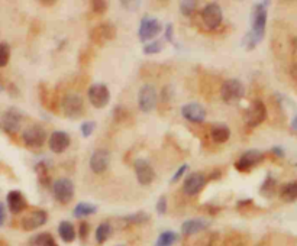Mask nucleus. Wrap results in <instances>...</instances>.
Here are the masks:
<instances>
[{"label":"nucleus","instance_id":"b1692460","mask_svg":"<svg viewBox=\"0 0 297 246\" xmlns=\"http://www.w3.org/2000/svg\"><path fill=\"white\" fill-rule=\"evenodd\" d=\"M280 197L286 203H293L297 200V181L287 183L280 190Z\"/></svg>","mask_w":297,"mask_h":246},{"label":"nucleus","instance_id":"2eb2a0df","mask_svg":"<svg viewBox=\"0 0 297 246\" xmlns=\"http://www.w3.org/2000/svg\"><path fill=\"white\" fill-rule=\"evenodd\" d=\"M47 220H48V215H47L45 210H41V209L39 210H33L29 215H26L22 219V229L28 230V232L29 230H35V229L45 225Z\"/></svg>","mask_w":297,"mask_h":246},{"label":"nucleus","instance_id":"a18cd8bd","mask_svg":"<svg viewBox=\"0 0 297 246\" xmlns=\"http://www.w3.org/2000/svg\"><path fill=\"white\" fill-rule=\"evenodd\" d=\"M219 177H221V173H219V170H216L207 180H216V178H219Z\"/></svg>","mask_w":297,"mask_h":246},{"label":"nucleus","instance_id":"9b49d317","mask_svg":"<svg viewBox=\"0 0 297 246\" xmlns=\"http://www.w3.org/2000/svg\"><path fill=\"white\" fill-rule=\"evenodd\" d=\"M23 142L26 146H31V148H39L45 144V139H47V132L44 129L43 126L39 125H33V126H29L23 135Z\"/></svg>","mask_w":297,"mask_h":246},{"label":"nucleus","instance_id":"7c9ffc66","mask_svg":"<svg viewBox=\"0 0 297 246\" xmlns=\"http://www.w3.org/2000/svg\"><path fill=\"white\" fill-rule=\"evenodd\" d=\"M123 220L131 223V225H142V223H147L149 220V215L145 212H138V213H134V215L125 216Z\"/></svg>","mask_w":297,"mask_h":246},{"label":"nucleus","instance_id":"de8ad7c7","mask_svg":"<svg viewBox=\"0 0 297 246\" xmlns=\"http://www.w3.org/2000/svg\"><path fill=\"white\" fill-rule=\"evenodd\" d=\"M3 92V86H2V84H0V93Z\"/></svg>","mask_w":297,"mask_h":246},{"label":"nucleus","instance_id":"20e7f679","mask_svg":"<svg viewBox=\"0 0 297 246\" xmlns=\"http://www.w3.org/2000/svg\"><path fill=\"white\" fill-rule=\"evenodd\" d=\"M54 197L58 203L67 204L74 197V184L70 178H60L54 183Z\"/></svg>","mask_w":297,"mask_h":246},{"label":"nucleus","instance_id":"2f4dec72","mask_svg":"<svg viewBox=\"0 0 297 246\" xmlns=\"http://www.w3.org/2000/svg\"><path fill=\"white\" fill-rule=\"evenodd\" d=\"M11 58V47L6 42H0V67L8 65Z\"/></svg>","mask_w":297,"mask_h":246},{"label":"nucleus","instance_id":"c9c22d12","mask_svg":"<svg viewBox=\"0 0 297 246\" xmlns=\"http://www.w3.org/2000/svg\"><path fill=\"white\" fill-rule=\"evenodd\" d=\"M128 109H125L123 106H117L115 107V110H113V119L119 123H123L125 122V119L128 117Z\"/></svg>","mask_w":297,"mask_h":246},{"label":"nucleus","instance_id":"6e6552de","mask_svg":"<svg viewBox=\"0 0 297 246\" xmlns=\"http://www.w3.org/2000/svg\"><path fill=\"white\" fill-rule=\"evenodd\" d=\"M138 104L139 109L145 113L151 112L157 106V90L154 86H151V84L142 86L138 94Z\"/></svg>","mask_w":297,"mask_h":246},{"label":"nucleus","instance_id":"9d476101","mask_svg":"<svg viewBox=\"0 0 297 246\" xmlns=\"http://www.w3.org/2000/svg\"><path fill=\"white\" fill-rule=\"evenodd\" d=\"M202 18L204 25L209 28V29H216L223 19L222 8L218 5V3H209L206 5V8L202 12Z\"/></svg>","mask_w":297,"mask_h":246},{"label":"nucleus","instance_id":"49530a36","mask_svg":"<svg viewBox=\"0 0 297 246\" xmlns=\"http://www.w3.org/2000/svg\"><path fill=\"white\" fill-rule=\"evenodd\" d=\"M291 128H293L294 131H297V114L293 117V120H291Z\"/></svg>","mask_w":297,"mask_h":246},{"label":"nucleus","instance_id":"4c0bfd02","mask_svg":"<svg viewBox=\"0 0 297 246\" xmlns=\"http://www.w3.org/2000/svg\"><path fill=\"white\" fill-rule=\"evenodd\" d=\"M157 213L158 215H165L167 213V197L161 195L157 201Z\"/></svg>","mask_w":297,"mask_h":246},{"label":"nucleus","instance_id":"6ab92c4d","mask_svg":"<svg viewBox=\"0 0 297 246\" xmlns=\"http://www.w3.org/2000/svg\"><path fill=\"white\" fill-rule=\"evenodd\" d=\"M50 148L55 154H63L64 151L68 149V146L71 144V139L67 132L63 131H55L51 136H50Z\"/></svg>","mask_w":297,"mask_h":246},{"label":"nucleus","instance_id":"ddd939ff","mask_svg":"<svg viewBox=\"0 0 297 246\" xmlns=\"http://www.w3.org/2000/svg\"><path fill=\"white\" fill-rule=\"evenodd\" d=\"M206 183H207L206 175L202 174V173H193V174H190L184 180L183 191L187 195H196L197 193L202 191Z\"/></svg>","mask_w":297,"mask_h":246},{"label":"nucleus","instance_id":"c03bdc74","mask_svg":"<svg viewBox=\"0 0 297 246\" xmlns=\"http://www.w3.org/2000/svg\"><path fill=\"white\" fill-rule=\"evenodd\" d=\"M290 72H291V77H293V78L297 81V62L291 65V70H290Z\"/></svg>","mask_w":297,"mask_h":246},{"label":"nucleus","instance_id":"f257e3e1","mask_svg":"<svg viewBox=\"0 0 297 246\" xmlns=\"http://www.w3.org/2000/svg\"><path fill=\"white\" fill-rule=\"evenodd\" d=\"M267 6L268 2L257 3L252 8L251 13V31L245 35L242 44L246 50H254L260 42L266 36V25H267Z\"/></svg>","mask_w":297,"mask_h":246},{"label":"nucleus","instance_id":"0eeeda50","mask_svg":"<svg viewBox=\"0 0 297 246\" xmlns=\"http://www.w3.org/2000/svg\"><path fill=\"white\" fill-rule=\"evenodd\" d=\"M266 117V104L261 102V100H254V102L249 104V107L246 109V113H245V122H246L248 126H251V128H255L260 123L264 122Z\"/></svg>","mask_w":297,"mask_h":246},{"label":"nucleus","instance_id":"cd10ccee","mask_svg":"<svg viewBox=\"0 0 297 246\" xmlns=\"http://www.w3.org/2000/svg\"><path fill=\"white\" fill-rule=\"evenodd\" d=\"M110 235H112V226L105 222V223L99 225V227L96 229V242L99 245H102L106 242Z\"/></svg>","mask_w":297,"mask_h":246},{"label":"nucleus","instance_id":"c85d7f7f","mask_svg":"<svg viewBox=\"0 0 297 246\" xmlns=\"http://www.w3.org/2000/svg\"><path fill=\"white\" fill-rule=\"evenodd\" d=\"M276 188H277V181L273 178V177H271V175H268L266 180H264L263 185H261L260 193H261V195L271 197V195L276 193Z\"/></svg>","mask_w":297,"mask_h":246},{"label":"nucleus","instance_id":"39448f33","mask_svg":"<svg viewBox=\"0 0 297 246\" xmlns=\"http://www.w3.org/2000/svg\"><path fill=\"white\" fill-rule=\"evenodd\" d=\"M22 122V113L12 107L9 110L2 113L0 116V129L6 134H15L19 131Z\"/></svg>","mask_w":297,"mask_h":246},{"label":"nucleus","instance_id":"bb28decb","mask_svg":"<svg viewBox=\"0 0 297 246\" xmlns=\"http://www.w3.org/2000/svg\"><path fill=\"white\" fill-rule=\"evenodd\" d=\"M31 245L32 246H58L57 245V242H55V239L53 237V235H51V233H48V232H44V233H39V235H36L35 237H32Z\"/></svg>","mask_w":297,"mask_h":246},{"label":"nucleus","instance_id":"a878e982","mask_svg":"<svg viewBox=\"0 0 297 246\" xmlns=\"http://www.w3.org/2000/svg\"><path fill=\"white\" fill-rule=\"evenodd\" d=\"M179 240V235L173 230H165L158 236L157 242L154 246H173Z\"/></svg>","mask_w":297,"mask_h":246},{"label":"nucleus","instance_id":"79ce46f5","mask_svg":"<svg viewBox=\"0 0 297 246\" xmlns=\"http://www.w3.org/2000/svg\"><path fill=\"white\" fill-rule=\"evenodd\" d=\"M173 31H174V29H173V25L168 23L167 28H165V38L170 42H174V39H173Z\"/></svg>","mask_w":297,"mask_h":246},{"label":"nucleus","instance_id":"e433bc0d","mask_svg":"<svg viewBox=\"0 0 297 246\" xmlns=\"http://www.w3.org/2000/svg\"><path fill=\"white\" fill-rule=\"evenodd\" d=\"M95 128H96L95 122H84L81 126H80V131H81V134H83L84 138H89L90 135L93 134Z\"/></svg>","mask_w":297,"mask_h":246},{"label":"nucleus","instance_id":"473e14b6","mask_svg":"<svg viewBox=\"0 0 297 246\" xmlns=\"http://www.w3.org/2000/svg\"><path fill=\"white\" fill-rule=\"evenodd\" d=\"M196 8H197V2H193V0H186L180 3V12L184 16H190L191 13L196 11Z\"/></svg>","mask_w":297,"mask_h":246},{"label":"nucleus","instance_id":"c756f323","mask_svg":"<svg viewBox=\"0 0 297 246\" xmlns=\"http://www.w3.org/2000/svg\"><path fill=\"white\" fill-rule=\"evenodd\" d=\"M35 173L38 175V180L43 185L50 184V173H48V167L45 162H38L35 165Z\"/></svg>","mask_w":297,"mask_h":246},{"label":"nucleus","instance_id":"412c9836","mask_svg":"<svg viewBox=\"0 0 297 246\" xmlns=\"http://www.w3.org/2000/svg\"><path fill=\"white\" fill-rule=\"evenodd\" d=\"M207 225L209 223L206 220H203V219H190V220H186L181 225V232L187 236L194 235V233H199V232L204 230L207 227Z\"/></svg>","mask_w":297,"mask_h":246},{"label":"nucleus","instance_id":"4468645a","mask_svg":"<svg viewBox=\"0 0 297 246\" xmlns=\"http://www.w3.org/2000/svg\"><path fill=\"white\" fill-rule=\"evenodd\" d=\"M115 36H116V28L110 23H102L96 26L90 33V39L97 45H103L105 42L112 41Z\"/></svg>","mask_w":297,"mask_h":246},{"label":"nucleus","instance_id":"5701e85b","mask_svg":"<svg viewBox=\"0 0 297 246\" xmlns=\"http://www.w3.org/2000/svg\"><path fill=\"white\" fill-rule=\"evenodd\" d=\"M58 235L63 239L65 243H71L75 239V229L70 222L64 220L58 225Z\"/></svg>","mask_w":297,"mask_h":246},{"label":"nucleus","instance_id":"aec40b11","mask_svg":"<svg viewBox=\"0 0 297 246\" xmlns=\"http://www.w3.org/2000/svg\"><path fill=\"white\" fill-rule=\"evenodd\" d=\"M6 200H8L9 210H11V213H13V215H19V213H22V212L28 207L26 198H25L23 194H22L21 191H18V190H12V191H9Z\"/></svg>","mask_w":297,"mask_h":246},{"label":"nucleus","instance_id":"4be33fe9","mask_svg":"<svg viewBox=\"0 0 297 246\" xmlns=\"http://www.w3.org/2000/svg\"><path fill=\"white\" fill-rule=\"evenodd\" d=\"M210 136L216 144H225L229 136H231V131L226 125L223 123H216L212 126V131H210Z\"/></svg>","mask_w":297,"mask_h":246},{"label":"nucleus","instance_id":"72a5a7b5","mask_svg":"<svg viewBox=\"0 0 297 246\" xmlns=\"http://www.w3.org/2000/svg\"><path fill=\"white\" fill-rule=\"evenodd\" d=\"M164 48V45H162V42L161 41H152L147 44L145 47H144V52L147 54V55H151V54H158L161 50Z\"/></svg>","mask_w":297,"mask_h":246},{"label":"nucleus","instance_id":"393cba45","mask_svg":"<svg viewBox=\"0 0 297 246\" xmlns=\"http://www.w3.org/2000/svg\"><path fill=\"white\" fill-rule=\"evenodd\" d=\"M96 212H97V206L92 204V203L81 201V203H78V204L74 207L73 215H74V217H86V216L95 215Z\"/></svg>","mask_w":297,"mask_h":246},{"label":"nucleus","instance_id":"1a4fd4ad","mask_svg":"<svg viewBox=\"0 0 297 246\" xmlns=\"http://www.w3.org/2000/svg\"><path fill=\"white\" fill-rule=\"evenodd\" d=\"M161 32V23H159L158 19L155 18H142L141 19V25H139V39L142 42H147L152 38H155Z\"/></svg>","mask_w":297,"mask_h":246},{"label":"nucleus","instance_id":"f3484780","mask_svg":"<svg viewBox=\"0 0 297 246\" xmlns=\"http://www.w3.org/2000/svg\"><path fill=\"white\" fill-rule=\"evenodd\" d=\"M135 174H137L138 183L141 185H149L155 180L154 168L145 159H141V158L135 161Z\"/></svg>","mask_w":297,"mask_h":246},{"label":"nucleus","instance_id":"f03ea898","mask_svg":"<svg viewBox=\"0 0 297 246\" xmlns=\"http://www.w3.org/2000/svg\"><path fill=\"white\" fill-rule=\"evenodd\" d=\"M245 94L244 84L236 80V78H229L226 81H223L221 87V97L223 102L232 103L238 102L239 99H242Z\"/></svg>","mask_w":297,"mask_h":246},{"label":"nucleus","instance_id":"7ed1b4c3","mask_svg":"<svg viewBox=\"0 0 297 246\" xmlns=\"http://www.w3.org/2000/svg\"><path fill=\"white\" fill-rule=\"evenodd\" d=\"M61 106H63V110L65 113V116L70 117V119H78L84 113L83 99L78 94H74V93L65 94Z\"/></svg>","mask_w":297,"mask_h":246},{"label":"nucleus","instance_id":"58836bf2","mask_svg":"<svg viewBox=\"0 0 297 246\" xmlns=\"http://www.w3.org/2000/svg\"><path fill=\"white\" fill-rule=\"evenodd\" d=\"M187 170H189V165H187V164L181 165L180 168H179V170L176 171V174L173 175V178H171V183H176V181H179V180H180L181 177L184 175V173H186Z\"/></svg>","mask_w":297,"mask_h":246},{"label":"nucleus","instance_id":"dca6fc26","mask_svg":"<svg viewBox=\"0 0 297 246\" xmlns=\"http://www.w3.org/2000/svg\"><path fill=\"white\" fill-rule=\"evenodd\" d=\"M181 114L184 119L193 123H202L206 119V110L200 103H187L181 107Z\"/></svg>","mask_w":297,"mask_h":246},{"label":"nucleus","instance_id":"ea45409f","mask_svg":"<svg viewBox=\"0 0 297 246\" xmlns=\"http://www.w3.org/2000/svg\"><path fill=\"white\" fill-rule=\"evenodd\" d=\"M90 232V225L87 222H81L80 223V227H78V235H80V239H86L87 235Z\"/></svg>","mask_w":297,"mask_h":246},{"label":"nucleus","instance_id":"a19ab883","mask_svg":"<svg viewBox=\"0 0 297 246\" xmlns=\"http://www.w3.org/2000/svg\"><path fill=\"white\" fill-rule=\"evenodd\" d=\"M5 220H6V209L3 203H0V227L5 225Z\"/></svg>","mask_w":297,"mask_h":246},{"label":"nucleus","instance_id":"37998d69","mask_svg":"<svg viewBox=\"0 0 297 246\" xmlns=\"http://www.w3.org/2000/svg\"><path fill=\"white\" fill-rule=\"evenodd\" d=\"M271 152H273L274 155H277L278 158H283V156H284V151H283L280 146H274V148L271 149Z\"/></svg>","mask_w":297,"mask_h":246},{"label":"nucleus","instance_id":"f704fd0d","mask_svg":"<svg viewBox=\"0 0 297 246\" xmlns=\"http://www.w3.org/2000/svg\"><path fill=\"white\" fill-rule=\"evenodd\" d=\"M90 8H92V11L95 12L96 15H103L107 11V3L103 2V0H93L90 3Z\"/></svg>","mask_w":297,"mask_h":246},{"label":"nucleus","instance_id":"f8f14e48","mask_svg":"<svg viewBox=\"0 0 297 246\" xmlns=\"http://www.w3.org/2000/svg\"><path fill=\"white\" fill-rule=\"evenodd\" d=\"M263 159H264V154L261 151H258V149H249L245 154H242V156L235 162V168L238 171H241V173H246L252 167L260 164Z\"/></svg>","mask_w":297,"mask_h":246},{"label":"nucleus","instance_id":"a211bd4d","mask_svg":"<svg viewBox=\"0 0 297 246\" xmlns=\"http://www.w3.org/2000/svg\"><path fill=\"white\" fill-rule=\"evenodd\" d=\"M110 164V154L106 149H97L92 154L90 168L95 174H103Z\"/></svg>","mask_w":297,"mask_h":246},{"label":"nucleus","instance_id":"423d86ee","mask_svg":"<svg viewBox=\"0 0 297 246\" xmlns=\"http://www.w3.org/2000/svg\"><path fill=\"white\" fill-rule=\"evenodd\" d=\"M89 100L90 103L95 106L96 109H103L109 104V100H110V92L107 89L106 84H93L90 86L89 89Z\"/></svg>","mask_w":297,"mask_h":246},{"label":"nucleus","instance_id":"09e8293b","mask_svg":"<svg viewBox=\"0 0 297 246\" xmlns=\"http://www.w3.org/2000/svg\"><path fill=\"white\" fill-rule=\"evenodd\" d=\"M117 246H125V245H117Z\"/></svg>","mask_w":297,"mask_h":246}]
</instances>
